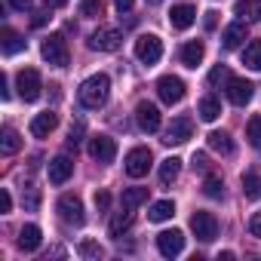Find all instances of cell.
<instances>
[{"label":"cell","instance_id":"cell-1","mask_svg":"<svg viewBox=\"0 0 261 261\" xmlns=\"http://www.w3.org/2000/svg\"><path fill=\"white\" fill-rule=\"evenodd\" d=\"M108 95H111V77H108V74H92V77H86V80L80 83V89H77L80 105L89 108V111H98V108L108 101Z\"/></svg>","mask_w":261,"mask_h":261},{"label":"cell","instance_id":"cell-2","mask_svg":"<svg viewBox=\"0 0 261 261\" xmlns=\"http://www.w3.org/2000/svg\"><path fill=\"white\" fill-rule=\"evenodd\" d=\"M40 56H43L53 68H68V62H71L68 40H65L62 34H49V37H43V43H40Z\"/></svg>","mask_w":261,"mask_h":261},{"label":"cell","instance_id":"cell-3","mask_svg":"<svg viewBox=\"0 0 261 261\" xmlns=\"http://www.w3.org/2000/svg\"><path fill=\"white\" fill-rule=\"evenodd\" d=\"M56 212H59V218H62L65 224H74V227H80V224L86 221L83 200H80L77 194H62L59 203H56Z\"/></svg>","mask_w":261,"mask_h":261},{"label":"cell","instance_id":"cell-4","mask_svg":"<svg viewBox=\"0 0 261 261\" xmlns=\"http://www.w3.org/2000/svg\"><path fill=\"white\" fill-rule=\"evenodd\" d=\"M16 86H19L22 101H37V98H40V89H43L40 71H37V68H25V71H19V74H16Z\"/></svg>","mask_w":261,"mask_h":261},{"label":"cell","instance_id":"cell-5","mask_svg":"<svg viewBox=\"0 0 261 261\" xmlns=\"http://www.w3.org/2000/svg\"><path fill=\"white\" fill-rule=\"evenodd\" d=\"M160 56H163V40H160L157 34H142V37L136 40V59H139V62L157 65Z\"/></svg>","mask_w":261,"mask_h":261},{"label":"cell","instance_id":"cell-6","mask_svg":"<svg viewBox=\"0 0 261 261\" xmlns=\"http://www.w3.org/2000/svg\"><path fill=\"white\" fill-rule=\"evenodd\" d=\"M120 43H123V37L117 28H95L89 34V49H95V53H117Z\"/></svg>","mask_w":261,"mask_h":261},{"label":"cell","instance_id":"cell-7","mask_svg":"<svg viewBox=\"0 0 261 261\" xmlns=\"http://www.w3.org/2000/svg\"><path fill=\"white\" fill-rule=\"evenodd\" d=\"M224 95H227L230 105L246 108V105L252 101V95H255V86H252L249 80H243V77H230V80L224 83Z\"/></svg>","mask_w":261,"mask_h":261},{"label":"cell","instance_id":"cell-8","mask_svg":"<svg viewBox=\"0 0 261 261\" xmlns=\"http://www.w3.org/2000/svg\"><path fill=\"white\" fill-rule=\"evenodd\" d=\"M191 230L197 233V240L203 243H212L218 237V218L212 212H194L191 215Z\"/></svg>","mask_w":261,"mask_h":261},{"label":"cell","instance_id":"cell-9","mask_svg":"<svg viewBox=\"0 0 261 261\" xmlns=\"http://www.w3.org/2000/svg\"><path fill=\"white\" fill-rule=\"evenodd\" d=\"M151 163H154V154H151V148H133V151L126 154V172L133 175V178H142V175H148Z\"/></svg>","mask_w":261,"mask_h":261},{"label":"cell","instance_id":"cell-10","mask_svg":"<svg viewBox=\"0 0 261 261\" xmlns=\"http://www.w3.org/2000/svg\"><path fill=\"white\" fill-rule=\"evenodd\" d=\"M157 92H160V98L166 105H178L185 98V80L175 77V74H166V77L157 80Z\"/></svg>","mask_w":261,"mask_h":261},{"label":"cell","instance_id":"cell-11","mask_svg":"<svg viewBox=\"0 0 261 261\" xmlns=\"http://www.w3.org/2000/svg\"><path fill=\"white\" fill-rule=\"evenodd\" d=\"M191 136H194V120H191V117H175V120L166 126L163 142H166V145H185Z\"/></svg>","mask_w":261,"mask_h":261},{"label":"cell","instance_id":"cell-12","mask_svg":"<svg viewBox=\"0 0 261 261\" xmlns=\"http://www.w3.org/2000/svg\"><path fill=\"white\" fill-rule=\"evenodd\" d=\"M136 123H139L142 133H157V129H160V108L151 105V101H139V108H136Z\"/></svg>","mask_w":261,"mask_h":261},{"label":"cell","instance_id":"cell-13","mask_svg":"<svg viewBox=\"0 0 261 261\" xmlns=\"http://www.w3.org/2000/svg\"><path fill=\"white\" fill-rule=\"evenodd\" d=\"M89 157L98 160V163H111L117 157V142L111 136H95L89 139Z\"/></svg>","mask_w":261,"mask_h":261},{"label":"cell","instance_id":"cell-14","mask_svg":"<svg viewBox=\"0 0 261 261\" xmlns=\"http://www.w3.org/2000/svg\"><path fill=\"white\" fill-rule=\"evenodd\" d=\"M157 249H160V255L163 258H175V255H181V249H185V233L181 230H163L160 237H157Z\"/></svg>","mask_w":261,"mask_h":261},{"label":"cell","instance_id":"cell-15","mask_svg":"<svg viewBox=\"0 0 261 261\" xmlns=\"http://www.w3.org/2000/svg\"><path fill=\"white\" fill-rule=\"evenodd\" d=\"M46 172H49V181H53V185H65V181L74 175V160L65 157V154H59V157L49 160V169H46Z\"/></svg>","mask_w":261,"mask_h":261},{"label":"cell","instance_id":"cell-16","mask_svg":"<svg viewBox=\"0 0 261 261\" xmlns=\"http://www.w3.org/2000/svg\"><path fill=\"white\" fill-rule=\"evenodd\" d=\"M56 126H59V114L43 111V114H37V117L31 120V136H34V139H46Z\"/></svg>","mask_w":261,"mask_h":261},{"label":"cell","instance_id":"cell-17","mask_svg":"<svg viewBox=\"0 0 261 261\" xmlns=\"http://www.w3.org/2000/svg\"><path fill=\"white\" fill-rule=\"evenodd\" d=\"M169 22H172V28H178V31H188V28L197 22V10H194V7H188V4H178V7H172V13H169Z\"/></svg>","mask_w":261,"mask_h":261},{"label":"cell","instance_id":"cell-18","mask_svg":"<svg viewBox=\"0 0 261 261\" xmlns=\"http://www.w3.org/2000/svg\"><path fill=\"white\" fill-rule=\"evenodd\" d=\"M203 56H206L203 40H188V43L181 46V65H185V68H197V65L203 62Z\"/></svg>","mask_w":261,"mask_h":261},{"label":"cell","instance_id":"cell-19","mask_svg":"<svg viewBox=\"0 0 261 261\" xmlns=\"http://www.w3.org/2000/svg\"><path fill=\"white\" fill-rule=\"evenodd\" d=\"M206 142H209V148H212L215 154H221V157H230V154H233V139H230L227 133H221V129H212V133L206 136Z\"/></svg>","mask_w":261,"mask_h":261},{"label":"cell","instance_id":"cell-20","mask_svg":"<svg viewBox=\"0 0 261 261\" xmlns=\"http://www.w3.org/2000/svg\"><path fill=\"white\" fill-rule=\"evenodd\" d=\"M246 22H230L227 28H224V34H221V43H224V49H237L243 40H246Z\"/></svg>","mask_w":261,"mask_h":261},{"label":"cell","instance_id":"cell-21","mask_svg":"<svg viewBox=\"0 0 261 261\" xmlns=\"http://www.w3.org/2000/svg\"><path fill=\"white\" fill-rule=\"evenodd\" d=\"M40 240H43V233H40L37 224H25V227L19 230V249H22V252H34V249H40Z\"/></svg>","mask_w":261,"mask_h":261},{"label":"cell","instance_id":"cell-22","mask_svg":"<svg viewBox=\"0 0 261 261\" xmlns=\"http://www.w3.org/2000/svg\"><path fill=\"white\" fill-rule=\"evenodd\" d=\"M129 227H133V209H120L111 215V224H108V233L111 237H123Z\"/></svg>","mask_w":261,"mask_h":261},{"label":"cell","instance_id":"cell-23","mask_svg":"<svg viewBox=\"0 0 261 261\" xmlns=\"http://www.w3.org/2000/svg\"><path fill=\"white\" fill-rule=\"evenodd\" d=\"M197 114H200V120L215 123V120L221 117V101H218L215 95H203V98H200V105H197Z\"/></svg>","mask_w":261,"mask_h":261},{"label":"cell","instance_id":"cell-24","mask_svg":"<svg viewBox=\"0 0 261 261\" xmlns=\"http://www.w3.org/2000/svg\"><path fill=\"white\" fill-rule=\"evenodd\" d=\"M22 148V139H19V133H16V129L13 126H4V129H0V154H16Z\"/></svg>","mask_w":261,"mask_h":261},{"label":"cell","instance_id":"cell-25","mask_svg":"<svg viewBox=\"0 0 261 261\" xmlns=\"http://www.w3.org/2000/svg\"><path fill=\"white\" fill-rule=\"evenodd\" d=\"M145 200H148V188H123V197H120L123 209H133V212H136Z\"/></svg>","mask_w":261,"mask_h":261},{"label":"cell","instance_id":"cell-26","mask_svg":"<svg viewBox=\"0 0 261 261\" xmlns=\"http://www.w3.org/2000/svg\"><path fill=\"white\" fill-rule=\"evenodd\" d=\"M178 169H181V160L178 157H166L160 163V185H172L178 178Z\"/></svg>","mask_w":261,"mask_h":261},{"label":"cell","instance_id":"cell-27","mask_svg":"<svg viewBox=\"0 0 261 261\" xmlns=\"http://www.w3.org/2000/svg\"><path fill=\"white\" fill-rule=\"evenodd\" d=\"M172 215H175V203H172V200H160V203H154L151 212H148V218L157 221V224H160V221H169Z\"/></svg>","mask_w":261,"mask_h":261},{"label":"cell","instance_id":"cell-28","mask_svg":"<svg viewBox=\"0 0 261 261\" xmlns=\"http://www.w3.org/2000/svg\"><path fill=\"white\" fill-rule=\"evenodd\" d=\"M243 65L252 68V71H261V40H252L243 49Z\"/></svg>","mask_w":261,"mask_h":261},{"label":"cell","instance_id":"cell-29","mask_svg":"<svg viewBox=\"0 0 261 261\" xmlns=\"http://www.w3.org/2000/svg\"><path fill=\"white\" fill-rule=\"evenodd\" d=\"M25 49V40L13 31V28H4V56H16Z\"/></svg>","mask_w":261,"mask_h":261},{"label":"cell","instance_id":"cell-30","mask_svg":"<svg viewBox=\"0 0 261 261\" xmlns=\"http://www.w3.org/2000/svg\"><path fill=\"white\" fill-rule=\"evenodd\" d=\"M246 139H249L252 148L261 151V114H252L249 117V123H246Z\"/></svg>","mask_w":261,"mask_h":261},{"label":"cell","instance_id":"cell-31","mask_svg":"<svg viewBox=\"0 0 261 261\" xmlns=\"http://www.w3.org/2000/svg\"><path fill=\"white\" fill-rule=\"evenodd\" d=\"M243 194H246V200H258L261 197V178L252 169L243 175Z\"/></svg>","mask_w":261,"mask_h":261},{"label":"cell","instance_id":"cell-32","mask_svg":"<svg viewBox=\"0 0 261 261\" xmlns=\"http://www.w3.org/2000/svg\"><path fill=\"white\" fill-rule=\"evenodd\" d=\"M237 16H249L261 22V0H237Z\"/></svg>","mask_w":261,"mask_h":261},{"label":"cell","instance_id":"cell-33","mask_svg":"<svg viewBox=\"0 0 261 261\" xmlns=\"http://www.w3.org/2000/svg\"><path fill=\"white\" fill-rule=\"evenodd\" d=\"M77 252H80V258H86V261H98V258H105V249H101L95 240H83V243L77 246Z\"/></svg>","mask_w":261,"mask_h":261},{"label":"cell","instance_id":"cell-34","mask_svg":"<svg viewBox=\"0 0 261 261\" xmlns=\"http://www.w3.org/2000/svg\"><path fill=\"white\" fill-rule=\"evenodd\" d=\"M203 191H206V197H212V200L224 197V181H221V175H206Z\"/></svg>","mask_w":261,"mask_h":261},{"label":"cell","instance_id":"cell-35","mask_svg":"<svg viewBox=\"0 0 261 261\" xmlns=\"http://www.w3.org/2000/svg\"><path fill=\"white\" fill-rule=\"evenodd\" d=\"M83 133H86L83 120H74V123H71V129H68V148H77V145L83 142Z\"/></svg>","mask_w":261,"mask_h":261},{"label":"cell","instance_id":"cell-36","mask_svg":"<svg viewBox=\"0 0 261 261\" xmlns=\"http://www.w3.org/2000/svg\"><path fill=\"white\" fill-rule=\"evenodd\" d=\"M80 13L83 16H101L105 13V0H80Z\"/></svg>","mask_w":261,"mask_h":261},{"label":"cell","instance_id":"cell-37","mask_svg":"<svg viewBox=\"0 0 261 261\" xmlns=\"http://www.w3.org/2000/svg\"><path fill=\"white\" fill-rule=\"evenodd\" d=\"M227 80H230V71H227L224 65H218V68H212V71H209V83H212V86L227 83Z\"/></svg>","mask_w":261,"mask_h":261},{"label":"cell","instance_id":"cell-38","mask_svg":"<svg viewBox=\"0 0 261 261\" xmlns=\"http://www.w3.org/2000/svg\"><path fill=\"white\" fill-rule=\"evenodd\" d=\"M191 166H194L197 172H206V169H209V160H206V154H203V151H197V154L191 157Z\"/></svg>","mask_w":261,"mask_h":261},{"label":"cell","instance_id":"cell-39","mask_svg":"<svg viewBox=\"0 0 261 261\" xmlns=\"http://www.w3.org/2000/svg\"><path fill=\"white\" fill-rule=\"evenodd\" d=\"M249 233H252V237H258V240H261V212H255V215H252V218H249Z\"/></svg>","mask_w":261,"mask_h":261},{"label":"cell","instance_id":"cell-40","mask_svg":"<svg viewBox=\"0 0 261 261\" xmlns=\"http://www.w3.org/2000/svg\"><path fill=\"white\" fill-rule=\"evenodd\" d=\"M10 209H13V197L7 188H0V212H10Z\"/></svg>","mask_w":261,"mask_h":261},{"label":"cell","instance_id":"cell-41","mask_svg":"<svg viewBox=\"0 0 261 261\" xmlns=\"http://www.w3.org/2000/svg\"><path fill=\"white\" fill-rule=\"evenodd\" d=\"M108 203H111V197H108V191H95V206L105 212L108 209Z\"/></svg>","mask_w":261,"mask_h":261},{"label":"cell","instance_id":"cell-42","mask_svg":"<svg viewBox=\"0 0 261 261\" xmlns=\"http://www.w3.org/2000/svg\"><path fill=\"white\" fill-rule=\"evenodd\" d=\"M10 7L19 10V13H25V10H31V0H10Z\"/></svg>","mask_w":261,"mask_h":261},{"label":"cell","instance_id":"cell-43","mask_svg":"<svg viewBox=\"0 0 261 261\" xmlns=\"http://www.w3.org/2000/svg\"><path fill=\"white\" fill-rule=\"evenodd\" d=\"M0 95H4V98H10V77H7V74L0 77Z\"/></svg>","mask_w":261,"mask_h":261},{"label":"cell","instance_id":"cell-44","mask_svg":"<svg viewBox=\"0 0 261 261\" xmlns=\"http://www.w3.org/2000/svg\"><path fill=\"white\" fill-rule=\"evenodd\" d=\"M114 4H117V10H120V13H129V10H133V4H136V0H114Z\"/></svg>","mask_w":261,"mask_h":261},{"label":"cell","instance_id":"cell-45","mask_svg":"<svg viewBox=\"0 0 261 261\" xmlns=\"http://www.w3.org/2000/svg\"><path fill=\"white\" fill-rule=\"evenodd\" d=\"M46 19H49L46 13H34V22H31V25H34V28H40V25H46Z\"/></svg>","mask_w":261,"mask_h":261},{"label":"cell","instance_id":"cell-46","mask_svg":"<svg viewBox=\"0 0 261 261\" xmlns=\"http://www.w3.org/2000/svg\"><path fill=\"white\" fill-rule=\"evenodd\" d=\"M43 4H46V10H59V7L68 4V0H43Z\"/></svg>","mask_w":261,"mask_h":261},{"label":"cell","instance_id":"cell-47","mask_svg":"<svg viewBox=\"0 0 261 261\" xmlns=\"http://www.w3.org/2000/svg\"><path fill=\"white\" fill-rule=\"evenodd\" d=\"M206 28H209V31L215 28V13H206Z\"/></svg>","mask_w":261,"mask_h":261},{"label":"cell","instance_id":"cell-48","mask_svg":"<svg viewBox=\"0 0 261 261\" xmlns=\"http://www.w3.org/2000/svg\"><path fill=\"white\" fill-rule=\"evenodd\" d=\"M148 4H160V0H148Z\"/></svg>","mask_w":261,"mask_h":261}]
</instances>
